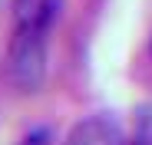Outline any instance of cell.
<instances>
[{
    "instance_id": "6da1fadb",
    "label": "cell",
    "mask_w": 152,
    "mask_h": 145,
    "mask_svg": "<svg viewBox=\"0 0 152 145\" xmlns=\"http://www.w3.org/2000/svg\"><path fill=\"white\" fill-rule=\"evenodd\" d=\"M50 33L37 23H17L13 40L7 50V76L20 92H37L46 79V59H50Z\"/></svg>"
},
{
    "instance_id": "7a4b0ae2",
    "label": "cell",
    "mask_w": 152,
    "mask_h": 145,
    "mask_svg": "<svg viewBox=\"0 0 152 145\" xmlns=\"http://www.w3.org/2000/svg\"><path fill=\"white\" fill-rule=\"evenodd\" d=\"M63 145H129V138L113 115H86L69 129Z\"/></svg>"
},
{
    "instance_id": "3957f363",
    "label": "cell",
    "mask_w": 152,
    "mask_h": 145,
    "mask_svg": "<svg viewBox=\"0 0 152 145\" xmlns=\"http://www.w3.org/2000/svg\"><path fill=\"white\" fill-rule=\"evenodd\" d=\"M50 138H53V132H50L46 125H40V129H30L27 135H23L20 145H50Z\"/></svg>"
},
{
    "instance_id": "277c9868",
    "label": "cell",
    "mask_w": 152,
    "mask_h": 145,
    "mask_svg": "<svg viewBox=\"0 0 152 145\" xmlns=\"http://www.w3.org/2000/svg\"><path fill=\"white\" fill-rule=\"evenodd\" d=\"M20 0H0V10H17Z\"/></svg>"
},
{
    "instance_id": "5b68a950",
    "label": "cell",
    "mask_w": 152,
    "mask_h": 145,
    "mask_svg": "<svg viewBox=\"0 0 152 145\" xmlns=\"http://www.w3.org/2000/svg\"><path fill=\"white\" fill-rule=\"evenodd\" d=\"M142 145H152V132H149V135H145V142H142Z\"/></svg>"
}]
</instances>
